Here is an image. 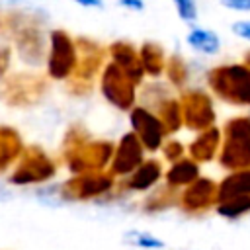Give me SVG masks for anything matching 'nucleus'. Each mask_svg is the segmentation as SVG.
<instances>
[{
  "label": "nucleus",
  "instance_id": "obj_1",
  "mask_svg": "<svg viewBox=\"0 0 250 250\" xmlns=\"http://www.w3.org/2000/svg\"><path fill=\"white\" fill-rule=\"evenodd\" d=\"M115 145L105 139H92L90 131L82 123H72L61 143V156L72 176L104 172L113 156Z\"/></svg>",
  "mask_w": 250,
  "mask_h": 250
},
{
  "label": "nucleus",
  "instance_id": "obj_2",
  "mask_svg": "<svg viewBox=\"0 0 250 250\" xmlns=\"http://www.w3.org/2000/svg\"><path fill=\"white\" fill-rule=\"evenodd\" d=\"M16 45V55L21 62L37 66L47 59V37L41 23L21 12H12L2 18V27Z\"/></svg>",
  "mask_w": 250,
  "mask_h": 250
},
{
  "label": "nucleus",
  "instance_id": "obj_3",
  "mask_svg": "<svg viewBox=\"0 0 250 250\" xmlns=\"http://www.w3.org/2000/svg\"><path fill=\"white\" fill-rule=\"evenodd\" d=\"M207 86L219 100L230 105L250 107V62L242 61L209 68Z\"/></svg>",
  "mask_w": 250,
  "mask_h": 250
},
{
  "label": "nucleus",
  "instance_id": "obj_4",
  "mask_svg": "<svg viewBox=\"0 0 250 250\" xmlns=\"http://www.w3.org/2000/svg\"><path fill=\"white\" fill-rule=\"evenodd\" d=\"M223 143L219 150V166L236 172L250 168V115H234L221 129Z\"/></svg>",
  "mask_w": 250,
  "mask_h": 250
},
{
  "label": "nucleus",
  "instance_id": "obj_5",
  "mask_svg": "<svg viewBox=\"0 0 250 250\" xmlns=\"http://www.w3.org/2000/svg\"><path fill=\"white\" fill-rule=\"evenodd\" d=\"M76 41V66L72 76L66 80V90L72 96H88L94 88L96 76L104 70V61L107 55V49H104L98 41L80 35Z\"/></svg>",
  "mask_w": 250,
  "mask_h": 250
},
{
  "label": "nucleus",
  "instance_id": "obj_6",
  "mask_svg": "<svg viewBox=\"0 0 250 250\" xmlns=\"http://www.w3.org/2000/svg\"><path fill=\"white\" fill-rule=\"evenodd\" d=\"M57 176V162L39 145H27L14 164L8 182L12 186H37Z\"/></svg>",
  "mask_w": 250,
  "mask_h": 250
},
{
  "label": "nucleus",
  "instance_id": "obj_7",
  "mask_svg": "<svg viewBox=\"0 0 250 250\" xmlns=\"http://www.w3.org/2000/svg\"><path fill=\"white\" fill-rule=\"evenodd\" d=\"M47 80L35 72H14L0 82V100L10 107H33L47 94Z\"/></svg>",
  "mask_w": 250,
  "mask_h": 250
},
{
  "label": "nucleus",
  "instance_id": "obj_8",
  "mask_svg": "<svg viewBox=\"0 0 250 250\" xmlns=\"http://www.w3.org/2000/svg\"><path fill=\"white\" fill-rule=\"evenodd\" d=\"M115 178L104 170V172H90V174H78L70 176L59 186V197L62 201H92L100 199L104 195H109L115 189Z\"/></svg>",
  "mask_w": 250,
  "mask_h": 250
},
{
  "label": "nucleus",
  "instance_id": "obj_9",
  "mask_svg": "<svg viewBox=\"0 0 250 250\" xmlns=\"http://www.w3.org/2000/svg\"><path fill=\"white\" fill-rule=\"evenodd\" d=\"M76 41L64 29H53L49 33V49H47V74L53 80H68L76 66Z\"/></svg>",
  "mask_w": 250,
  "mask_h": 250
},
{
  "label": "nucleus",
  "instance_id": "obj_10",
  "mask_svg": "<svg viewBox=\"0 0 250 250\" xmlns=\"http://www.w3.org/2000/svg\"><path fill=\"white\" fill-rule=\"evenodd\" d=\"M100 92L104 100L119 111H131L137 104V86L113 62H105L100 74Z\"/></svg>",
  "mask_w": 250,
  "mask_h": 250
},
{
  "label": "nucleus",
  "instance_id": "obj_11",
  "mask_svg": "<svg viewBox=\"0 0 250 250\" xmlns=\"http://www.w3.org/2000/svg\"><path fill=\"white\" fill-rule=\"evenodd\" d=\"M178 100H180V105H182V119H184L186 129L201 133V131L215 125L217 113H215L213 100L207 92H203V90H186V92H182V96Z\"/></svg>",
  "mask_w": 250,
  "mask_h": 250
},
{
  "label": "nucleus",
  "instance_id": "obj_12",
  "mask_svg": "<svg viewBox=\"0 0 250 250\" xmlns=\"http://www.w3.org/2000/svg\"><path fill=\"white\" fill-rule=\"evenodd\" d=\"M129 123H131V133L141 141L143 148L148 152H156L162 148L166 131L158 115L145 107V105H135L129 111Z\"/></svg>",
  "mask_w": 250,
  "mask_h": 250
},
{
  "label": "nucleus",
  "instance_id": "obj_13",
  "mask_svg": "<svg viewBox=\"0 0 250 250\" xmlns=\"http://www.w3.org/2000/svg\"><path fill=\"white\" fill-rule=\"evenodd\" d=\"M217 205V182L199 176L178 195V207L188 215H201Z\"/></svg>",
  "mask_w": 250,
  "mask_h": 250
},
{
  "label": "nucleus",
  "instance_id": "obj_14",
  "mask_svg": "<svg viewBox=\"0 0 250 250\" xmlns=\"http://www.w3.org/2000/svg\"><path fill=\"white\" fill-rule=\"evenodd\" d=\"M143 162H145V148H143L141 141L129 131V133H123L119 143L115 145L107 172L113 178H127Z\"/></svg>",
  "mask_w": 250,
  "mask_h": 250
},
{
  "label": "nucleus",
  "instance_id": "obj_15",
  "mask_svg": "<svg viewBox=\"0 0 250 250\" xmlns=\"http://www.w3.org/2000/svg\"><path fill=\"white\" fill-rule=\"evenodd\" d=\"M107 55L111 59L113 64H117L125 74L127 78L139 86L145 78V70H143V64H141V59H139V49L129 43V41H113L109 47H107Z\"/></svg>",
  "mask_w": 250,
  "mask_h": 250
},
{
  "label": "nucleus",
  "instance_id": "obj_16",
  "mask_svg": "<svg viewBox=\"0 0 250 250\" xmlns=\"http://www.w3.org/2000/svg\"><path fill=\"white\" fill-rule=\"evenodd\" d=\"M164 176L162 170V162L156 158H146L133 174H129L127 178H123V182L115 188H119V193H141V191H148L152 189Z\"/></svg>",
  "mask_w": 250,
  "mask_h": 250
},
{
  "label": "nucleus",
  "instance_id": "obj_17",
  "mask_svg": "<svg viewBox=\"0 0 250 250\" xmlns=\"http://www.w3.org/2000/svg\"><path fill=\"white\" fill-rule=\"evenodd\" d=\"M221 143H223V133L217 125H213L195 135V139L188 145V156L197 164L211 162L219 156Z\"/></svg>",
  "mask_w": 250,
  "mask_h": 250
},
{
  "label": "nucleus",
  "instance_id": "obj_18",
  "mask_svg": "<svg viewBox=\"0 0 250 250\" xmlns=\"http://www.w3.org/2000/svg\"><path fill=\"white\" fill-rule=\"evenodd\" d=\"M201 176V168L197 162H193L189 156H184L170 164V168L164 172V184L176 191L188 188Z\"/></svg>",
  "mask_w": 250,
  "mask_h": 250
},
{
  "label": "nucleus",
  "instance_id": "obj_19",
  "mask_svg": "<svg viewBox=\"0 0 250 250\" xmlns=\"http://www.w3.org/2000/svg\"><path fill=\"white\" fill-rule=\"evenodd\" d=\"M25 145L18 129L10 125H0V172L12 168L21 156Z\"/></svg>",
  "mask_w": 250,
  "mask_h": 250
},
{
  "label": "nucleus",
  "instance_id": "obj_20",
  "mask_svg": "<svg viewBox=\"0 0 250 250\" xmlns=\"http://www.w3.org/2000/svg\"><path fill=\"white\" fill-rule=\"evenodd\" d=\"M250 195V168L229 172L221 182H217V203Z\"/></svg>",
  "mask_w": 250,
  "mask_h": 250
},
{
  "label": "nucleus",
  "instance_id": "obj_21",
  "mask_svg": "<svg viewBox=\"0 0 250 250\" xmlns=\"http://www.w3.org/2000/svg\"><path fill=\"white\" fill-rule=\"evenodd\" d=\"M139 59H141V64H143L145 74H148L152 78H158L164 72V68H166L164 49L156 41H145V43H141V47H139Z\"/></svg>",
  "mask_w": 250,
  "mask_h": 250
},
{
  "label": "nucleus",
  "instance_id": "obj_22",
  "mask_svg": "<svg viewBox=\"0 0 250 250\" xmlns=\"http://www.w3.org/2000/svg\"><path fill=\"white\" fill-rule=\"evenodd\" d=\"M154 113L158 115V119L164 125L166 135H174L184 127V119H182V105L180 100L174 96H166L164 100H160L154 105Z\"/></svg>",
  "mask_w": 250,
  "mask_h": 250
},
{
  "label": "nucleus",
  "instance_id": "obj_23",
  "mask_svg": "<svg viewBox=\"0 0 250 250\" xmlns=\"http://www.w3.org/2000/svg\"><path fill=\"white\" fill-rule=\"evenodd\" d=\"M186 43L193 51H197L201 55H207V57H213V55H217L221 51V37L213 29L199 27V25H195V27H191L188 31Z\"/></svg>",
  "mask_w": 250,
  "mask_h": 250
},
{
  "label": "nucleus",
  "instance_id": "obj_24",
  "mask_svg": "<svg viewBox=\"0 0 250 250\" xmlns=\"http://www.w3.org/2000/svg\"><path fill=\"white\" fill-rule=\"evenodd\" d=\"M178 195H180V191H176V189H172L164 184V186L152 189L143 199L141 207H143L145 213H160V211H166V209L178 205Z\"/></svg>",
  "mask_w": 250,
  "mask_h": 250
},
{
  "label": "nucleus",
  "instance_id": "obj_25",
  "mask_svg": "<svg viewBox=\"0 0 250 250\" xmlns=\"http://www.w3.org/2000/svg\"><path fill=\"white\" fill-rule=\"evenodd\" d=\"M215 213L227 221H236L244 215H250V195H244V197H234V199H229V201H223V203H217L215 205Z\"/></svg>",
  "mask_w": 250,
  "mask_h": 250
},
{
  "label": "nucleus",
  "instance_id": "obj_26",
  "mask_svg": "<svg viewBox=\"0 0 250 250\" xmlns=\"http://www.w3.org/2000/svg\"><path fill=\"white\" fill-rule=\"evenodd\" d=\"M164 72H166V78H168V82L172 84V86H176V88H182L186 82H188V64H186V61L180 57V55H172V57H168L166 59V68H164Z\"/></svg>",
  "mask_w": 250,
  "mask_h": 250
},
{
  "label": "nucleus",
  "instance_id": "obj_27",
  "mask_svg": "<svg viewBox=\"0 0 250 250\" xmlns=\"http://www.w3.org/2000/svg\"><path fill=\"white\" fill-rule=\"evenodd\" d=\"M125 238L129 240V244L139 246V248H146V250H160L164 248V240H160L158 236H152L148 232H141V230H129L125 234Z\"/></svg>",
  "mask_w": 250,
  "mask_h": 250
},
{
  "label": "nucleus",
  "instance_id": "obj_28",
  "mask_svg": "<svg viewBox=\"0 0 250 250\" xmlns=\"http://www.w3.org/2000/svg\"><path fill=\"white\" fill-rule=\"evenodd\" d=\"M172 2H174L176 12H178L182 21L193 23L197 20V4H195V0H172Z\"/></svg>",
  "mask_w": 250,
  "mask_h": 250
},
{
  "label": "nucleus",
  "instance_id": "obj_29",
  "mask_svg": "<svg viewBox=\"0 0 250 250\" xmlns=\"http://www.w3.org/2000/svg\"><path fill=\"white\" fill-rule=\"evenodd\" d=\"M162 154H164V158L172 164V162H176V160H180V158H184L186 156V146L180 143V141H176V139H170V141H164V145H162Z\"/></svg>",
  "mask_w": 250,
  "mask_h": 250
},
{
  "label": "nucleus",
  "instance_id": "obj_30",
  "mask_svg": "<svg viewBox=\"0 0 250 250\" xmlns=\"http://www.w3.org/2000/svg\"><path fill=\"white\" fill-rule=\"evenodd\" d=\"M12 47L10 45H2L0 47V82L10 74V66H12Z\"/></svg>",
  "mask_w": 250,
  "mask_h": 250
},
{
  "label": "nucleus",
  "instance_id": "obj_31",
  "mask_svg": "<svg viewBox=\"0 0 250 250\" xmlns=\"http://www.w3.org/2000/svg\"><path fill=\"white\" fill-rule=\"evenodd\" d=\"M230 31H232V35H236V37H240L244 41H250V20H236V21H232Z\"/></svg>",
  "mask_w": 250,
  "mask_h": 250
},
{
  "label": "nucleus",
  "instance_id": "obj_32",
  "mask_svg": "<svg viewBox=\"0 0 250 250\" xmlns=\"http://www.w3.org/2000/svg\"><path fill=\"white\" fill-rule=\"evenodd\" d=\"M223 8L232 12H250V0H219Z\"/></svg>",
  "mask_w": 250,
  "mask_h": 250
},
{
  "label": "nucleus",
  "instance_id": "obj_33",
  "mask_svg": "<svg viewBox=\"0 0 250 250\" xmlns=\"http://www.w3.org/2000/svg\"><path fill=\"white\" fill-rule=\"evenodd\" d=\"M117 4L125 10H131V12H143L145 10V2L143 0H117Z\"/></svg>",
  "mask_w": 250,
  "mask_h": 250
},
{
  "label": "nucleus",
  "instance_id": "obj_34",
  "mask_svg": "<svg viewBox=\"0 0 250 250\" xmlns=\"http://www.w3.org/2000/svg\"><path fill=\"white\" fill-rule=\"evenodd\" d=\"M72 2H76L78 6H84V8H102L104 6L102 0H72Z\"/></svg>",
  "mask_w": 250,
  "mask_h": 250
},
{
  "label": "nucleus",
  "instance_id": "obj_35",
  "mask_svg": "<svg viewBox=\"0 0 250 250\" xmlns=\"http://www.w3.org/2000/svg\"><path fill=\"white\" fill-rule=\"evenodd\" d=\"M0 27H2V18H0Z\"/></svg>",
  "mask_w": 250,
  "mask_h": 250
}]
</instances>
